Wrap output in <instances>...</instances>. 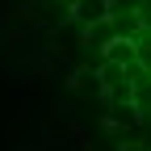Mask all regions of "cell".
Wrapping results in <instances>:
<instances>
[{"label":"cell","instance_id":"cell-3","mask_svg":"<svg viewBox=\"0 0 151 151\" xmlns=\"http://www.w3.org/2000/svg\"><path fill=\"white\" fill-rule=\"evenodd\" d=\"M71 17L88 29V25L105 21V17H113V0H76V4H71Z\"/></svg>","mask_w":151,"mask_h":151},{"label":"cell","instance_id":"cell-4","mask_svg":"<svg viewBox=\"0 0 151 151\" xmlns=\"http://www.w3.org/2000/svg\"><path fill=\"white\" fill-rule=\"evenodd\" d=\"M105 122H109V126H139V122H143V109H139L134 101H113Z\"/></svg>","mask_w":151,"mask_h":151},{"label":"cell","instance_id":"cell-5","mask_svg":"<svg viewBox=\"0 0 151 151\" xmlns=\"http://www.w3.org/2000/svg\"><path fill=\"white\" fill-rule=\"evenodd\" d=\"M130 13H134V21L143 34H151V0H130Z\"/></svg>","mask_w":151,"mask_h":151},{"label":"cell","instance_id":"cell-1","mask_svg":"<svg viewBox=\"0 0 151 151\" xmlns=\"http://www.w3.org/2000/svg\"><path fill=\"white\" fill-rule=\"evenodd\" d=\"M97 76H101V97H105V105H113V101H134V76H130L126 63L101 59Z\"/></svg>","mask_w":151,"mask_h":151},{"label":"cell","instance_id":"cell-2","mask_svg":"<svg viewBox=\"0 0 151 151\" xmlns=\"http://www.w3.org/2000/svg\"><path fill=\"white\" fill-rule=\"evenodd\" d=\"M101 59L134 67V63H139V38H134V34H118V38H113V42H109V46L101 50Z\"/></svg>","mask_w":151,"mask_h":151}]
</instances>
